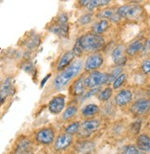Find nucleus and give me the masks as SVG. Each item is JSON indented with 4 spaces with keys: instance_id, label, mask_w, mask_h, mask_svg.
I'll return each instance as SVG.
<instances>
[{
    "instance_id": "f257e3e1",
    "label": "nucleus",
    "mask_w": 150,
    "mask_h": 154,
    "mask_svg": "<svg viewBox=\"0 0 150 154\" xmlns=\"http://www.w3.org/2000/svg\"><path fill=\"white\" fill-rule=\"evenodd\" d=\"M105 46V39L102 35H98L89 32L80 36L73 47V53L75 56H82L85 52L87 53H94L95 51L100 50Z\"/></svg>"
},
{
    "instance_id": "f03ea898",
    "label": "nucleus",
    "mask_w": 150,
    "mask_h": 154,
    "mask_svg": "<svg viewBox=\"0 0 150 154\" xmlns=\"http://www.w3.org/2000/svg\"><path fill=\"white\" fill-rule=\"evenodd\" d=\"M82 68V61L76 60L72 62L71 65L69 66L67 69L58 72L55 77L54 81H53V85H54L55 89L62 90L65 88L75 77H77L81 73Z\"/></svg>"
},
{
    "instance_id": "7ed1b4c3",
    "label": "nucleus",
    "mask_w": 150,
    "mask_h": 154,
    "mask_svg": "<svg viewBox=\"0 0 150 154\" xmlns=\"http://www.w3.org/2000/svg\"><path fill=\"white\" fill-rule=\"evenodd\" d=\"M105 84H109V73L106 72L94 71L84 78V85L86 88H98Z\"/></svg>"
},
{
    "instance_id": "20e7f679",
    "label": "nucleus",
    "mask_w": 150,
    "mask_h": 154,
    "mask_svg": "<svg viewBox=\"0 0 150 154\" xmlns=\"http://www.w3.org/2000/svg\"><path fill=\"white\" fill-rule=\"evenodd\" d=\"M143 8L140 5L136 3L126 4L117 9V13L121 18L126 19H136L142 14Z\"/></svg>"
},
{
    "instance_id": "39448f33",
    "label": "nucleus",
    "mask_w": 150,
    "mask_h": 154,
    "mask_svg": "<svg viewBox=\"0 0 150 154\" xmlns=\"http://www.w3.org/2000/svg\"><path fill=\"white\" fill-rule=\"evenodd\" d=\"M52 32L62 36V37H67L69 34V25H68V17L66 14L59 15L57 19V23L53 24L50 29Z\"/></svg>"
},
{
    "instance_id": "423d86ee",
    "label": "nucleus",
    "mask_w": 150,
    "mask_h": 154,
    "mask_svg": "<svg viewBox=\"0 0 150 154\" xmlns=\"http://www.w3.org/2000/svg\"><path fill=\"white\" fill-rule=\"evenodd\" d=\"M65 106H66V97L62 94H59L53 97L48 102V111L52 114L58 115L62 112Z\"/></svg>"
},
{
    "instance_id": "0eeeda50",
    "label": "nucleus",
    "mask_w": 150,
    "mask_h": 154,
    "mask_svg": "<svg viewBox=\"0 0 150 154\" xmlns=\"http://www.w3.org/2000/svg\"><path fill=\"white\" fill-rule=\"evenodd\" d=\"M104 63V58L100 53L90 54L84 62V70L86 72H94Z\"/></svg>"
},
{
    "instance_id": "6e6552de",
    "label": "nucleus",
    "mask_w": 150,
    "mask_h": 154,
    "mask_svg": "<svg viewBox=\"0 0 150 154\" xmlns=\"http://www.w3.org/2000/svg\"><path fill=\"white\" fill-rule=\"evenodd\" d=\"M131 112L137 115L142 116L150 112V98H139L131 106Z\"/></svg>"
},
{
    "instance_id": "1a4fd4ad",
    "label": "nucleus",
    "mask_w": 150,
    "mask_h": 154,
    "mask_svg": "<svg viewBox=\"0 0 150 154\" xmlns=\"http://www.w3.org/2000/svg\"><path fill=\"white\" fill-rule=\"evenodd\" d=\"M35 139L42 145H50L55 140V132L50 127L43 128L36 133Z\"/></svg>"
},
{
    "instance_id": "9d476101",
    "label": "nucleus",
    "mask_w": 150,
    "mask_h": 154,
    "mask_svg": "<svg viewBox=\"0 0 150 154\" xmlns=\"http://www.w3.org/2000/svg\"><path fill=\"white\" fill-rule=\"evenodd\" d=\"M125 52H126V49H125L124 46L118 45L113 49V51L111 53V59H112L113 62L117 66H119V67H122L127 61V58L124 54Z\"/></svg>"
},
{
    "instance_id": "9b49d317",
    "label": "nucleus",
    "mask_w": 150,
    "mask_h": 154,
    "mask_svg": "<svg viewBox=\"0 0 150 154\" xmlns=\"http://www.w3.org/2000/svg\"><path fill=\"white\" fill-rule=\"evenodd\" d=\"M72 142L73 137L71 135H69L67 133L60 134L54 143V148L57 151H61L69 148L72 144Z\"/></svg>"
},
{
    "instance_id": "f8f14e48",
    "label": "nucleus",
    "mask_w": 150,
    "mask_h": 154,
    "mask_svg": "<svg viewBox=\"0 0 150 154\" xmlns=\"http://www.w3.org/2000/svg\"><path fill=\"white\" fill-rule=\"evenodd\" d=\"M75 57H76V56H75V54L73 53L72 50L66 51L62 55L61 58L58 60V66H57V71H58L60 72L64 71L65 69H67L69 66L71 65V62H72V60H74Z\"/></svg>"
},
{
    "instance_id": "ddd939ff",
    "label": "nucleus",
    "mask_w": 150,
    "mask_h": 154,
    "mask_svg": "<svg viewBox=\"0 0 150 154\" xmlns=\"http://www.w3.org/2000/svg\"><path fill=\"white\" fill-rule=\"evenodd\" d=\"M133 100V92L129 89H122L118 93L115 97V103L120 106H126Z\"/></svg>"
},
{
    "instance_id": "4468645a",
    "label": "nucleus",
    "mask_w": 150,
    "mask_h": 154,
    "mask_svg": "<svg viewBox=\"0 0 150 154\" xmlns=\"http://www.w3.org/2000/svg\"><path fill=\"white\" fill-rule=\"evenodd\" d=\"M110 26V20H105V19H101L98 21L94 23L92 26V32L95 35H101L102 34L108 30Z\"/></svg>"
},
{
    "instance_id": "2eb2a0df",
    "label": "nucleus",
    "mask_w": 150,
    "mask_h": 154,
    "mask_svg": "<svg viewBox=\"0 0 150 154\" xmlns=\"http://www.w3.org/2000/svg\"><path fill=\"white\" fill-rule=\"evenodd\" d=\"M110 3V0H81L79 4L82 7H85L88 10H93L96 8L104 7Z\"/></svg>"
},
{
    "instance_id": "dca6fc26",
    "label": "nucleus",
    "mask_w": 150,
    "mask_h": 154,
    "mask_svg": "<svg viewBox=\"0 0 150 154\" xmlns=\"http://www.w3.org/2000/svg\"><path fill=\"white\" fill-rule=\"evenodd\" d=\"M12 92V79L11 77H8L4 80L1 85V91H0V97H1V104L4 103L6 98L8 95Z\"/></svg>"
},
{
    "instance_id": "f3484780",
    "label": "nucleus",
    "mask_w": 150,
    "mask_h": 154,
    "mask_svg": "<svg viewBox=\"0 0 150 154\" xmlns=\"http://www.w3.org/2000/svg\"><path fill=\"white\" fill-rule=\"evenodd\" d=\"M136 147L143 152L150 153V137L142 134L136 139Z\"/></svg>"
},
{
    "instance_id": "a211bd4d",
    "label": "nucleus",
    "mask_w": 150,
    "mask_h": 154,
    "mask_svg": "<svg viewBox=\"0 0 150 154\" xmlns=\"http://www.w3.org/2000/svg\"><path fill=\"white\" fill-rule=\"evenodd\" d=\"M85 85H84V78L82 76L73 83L70 87V93L73 96H82L85 93Z\"/></svg>"
},
{
    "instance_id": "6ab92c4d",
    "label": "nucleus",
    "mask_w": 150,
    "mask_h": 154,
    "mask_svg": "<svg viewBox=\"0 0 150 154\" xmlns=\"http://www.w3.org/2000/svg\"><path fill=\"white\" fill-rule=\"evenodd\" d=\"M101 125L100 121L98 119H91V120H85L82 123L81 127L83 131H86L88 133H92L98 130Z\"/></svg>"
},
{
    "instance_id": "aec40b11",
    "label": "nucleus",
    "mask_w": 150,
    "mask_h": 154,
    "mask_svg": "<svg viewBox=\"0 0 150 154\" xmlns=\"http://www.w3.org/2000/svg\"><path fill=\"white\" fill-rule=\"evenodd\" d=\"M144 48V43L142 40H135L132 42L129 46L126 48V53L129 56H134L138 52H140Z\"/></svg>"
},
{
    "instance_id": "412c9836",
    "label": "nucleus",
    "mask_w": 150,
    "mask_h": 154,
    "mask_svg": "<svg viewBox=\"0 0 150 154\" xmlns=\"http://www.w3.org/2000/svg\"><path fill=\"white\" fill-rule=\"evenodd\" d=\"M31 146V141L29 138L23 137L21 138L15 148L14 154H26L28 153V149H30Z\"/></svg>"
},
{
    "instance_id": "4be33fe9",
    "label": "nucleus",
    "mask_w": 150,
    "mask_h": 154,
    "mask_svg": "<svg viewBox=\"0 0 150 154\" xmlns=\"http://www.w3.org/2000/svg\"><path fill=\"white\" fill-rule=\"evenodd\" d=\"M98 17L101 19H105V20H112V21H118L121 17L118 15L117 10H114L112 8H106L104 9L98 14Z\"/></svg>"
},
{
    "instance_id": "5701e85b",
    "label": "nucleus",
    "mask_w": 150,
    "mask_h": 154,
    "mask_svg": "<svg viewBox=\"0 0 150 154\" xmlns=\"http://www.w3.org/2000/svg\"><path fill=\"white\" fill-rule=\"evenodd\" d=\"M99 112V107L96 104H87L82 109V114L84 117H92Z\"/></svg>"
},
{
    "instance_id": "b1692460",
    "label": "nucleus",
    "mask_w": 150,
    "mask_h": 154,
    "mask_svg": "<svg viewBox=\"0 0 150 154\" xmlns=\"http://www.w3.org/2000/svg\"><path fill=\"white\" fill-rule=\"evenodd\" d=\"M94 149V143L92 141H82L80 144H78V151L87 154L91 151H93Z\"/></svg>"
},
{
    "instance_id": "393cba45",
    "label": "nucleus",
    "mask_w": 150,
    "mask_h": 154,
    "mask_svg": "<svg viewBox=\"0 0 150 154\" xmlns=\"http://www.w3.org/2000/svg\"><path fill=\"white\" fill-rule=\"evenodd\" d=\"M78 112V108L77 106H75V105H70L69 106L65 111H64L63 112V115H62V118L63 120H70L71 118H73L75 115H76V113Z\"/></svg>"
},
{
    "instance_id": "a878e982",
    "label": "nucleus",
    "mask_w": 150,
    "mask_h": 154,
    "mask_svg": "<svg viewBox=\"0 0 150 154\" xmlns=\"http://www.w3.org/2000/svg\"><path fill=\"white\" fill-rule=\"evenodd\" d=\"M112 95H113V89L111 87H106V88L103 89L98 93V97L100 101H108L110 100Z\"/></svg>"
},
{
    "instance_id": "bb28decb",
    "label": "nucleus",
    "mask_w": 150,
    "mask_h": 154,
    "mask_svg": "<svg viewBox=\"0 0 150 154\" xmlns=\"http://www.w3.org/2000/svg\"><path fill=\"white\" fill-rule=\"evenodd\" d=\"M122 154H145L134 145H128L122 149Z\"/></svg>"
},
{
    "instance_id": "cd10ccee",
    "label": "nucleus",
    "mask_w": 150,
    "mask_h": 154,
    "mask_svg": "<svg viewBox=\"0 0 150 154\" xmlns=\"http://www.w3.org/2000/svg\"><path fill=\"white\" fill-rule=\"evenodd\" d=\"M122 67H119L117 66L116 68H114L110 73H109V83H112L119 77L122 73Z\"/></svg>"
},
{
    "instance_id": "c85d7f7f",
    "label": "nucleus",
    "mask_w": 150,
    "mask_h": 154,
    "mask_svg": "<svg viewBox=\"0 0 150 154\" xmlns=\"http://www.w3.org/2000/svg\"><path fill=\"white\" fill-rule=\"evenodd\" d=\"M126 79H127V74L126 73H124V72H122L118 78L113 82V84H112V86H113V88L114 89H118V88H120V87L125 83V81H126Z\"/></svg>"
},
{
    "instance_id": "c756f323",
    "label": "nucleus",
    "mask_w": 150,
    "mask_h": 154,
    "mask_svg": "<svg viewBox=\"0 0 150 154\" xmlns=\"http://www.w3.org/2000/svg\"><path fill=\"white\" fill-rule=\"evenodd\" d=\"M80 127H81V124L78 123V122H74L72 123L71 125H70L67 128H66V133L69 134V135H71L73 136L74 134H76L77 132L80 130Z\"/></svg>"
},
{
    "instance_id": "7c9ffc66",
    "label": "nucleus",
    "mask_w": 150,
    "mask_h": 154,
    "mask_svg": "<svg viewBox=\"0 0 150 154\" xmlns=\"http://www.w3.org/2000/svg\"><path fill=\"white\" fill-rule=\"evenodd\" d=\"M99 90H100L99 87H98V88H92V89L87 90L86 93H84V95L82 96V100L83 101V100H88V98H90V97L95 96L96 94H98V93L100 92Z\"/></svg>"
},
{
    "instance_id": "2f4dec72",
    "label": "nucleus",
    "mask_w": 150,
    "mask_h": 154,
    "mask_svg": "<svg viewBox=\"0 0 150 154\" xmlns=\"http://www.w3.org/2000/svg\"><path fill=\"white\" fill-rule=\"evenodd\" d=\"M91 20H92V14H85V15H82L79 19V23L82 25H85V24L90 23Z\"/></svg>"
},
{
    "instance_id": "473e14b6",
    "label": "nucleus",
    "mask_w": 150,
    "mask_h": 154,
    "mask_svg": "<svg viewBox=\"0 0 150 154\" xmlns=\"http://www.w3.org/2000/svg\"><path fill=\"white\" fill-rule=\"evenodd\" d=\"M141 69H142L144 73L150 74V60H146L142 63Z\"/></svg>"
},
{
    "instance_id": "72a5a7b5",
    "label": "nucleus",
    "mask_w": 150,
    "mask_h": 154,
    "mask_svg": "<svg viewBox=\"0 0 150 154\" xmlns=\"http://www.w3.org/2000/svg\"><path fill=\"white\" fill-rule=\"evenodd\" d=\"M150 50V38L146 41V43L144 45V48H143V52L145 54H146L147 52H149Z\"/></svg>"
},
{
    "instance_id": "f704fd0d",
    "label": "nucleus",
    "mask_w": 150,
    "mask_h": 154,
    "mask_svg": "<svg viewBox=\"0 0 150 154\" xmlns=\"http://www.w3.org/2000/svg\"><path fill=\"white\" fill-rule=\"evenodd\" d=\"M50 76H51V73H49V74H47L46 77H45V78L44 79H43V81L41 82V87H43V86H44L45 85V84H46V82L50 78Z\"/></svg>"
},
{
    "instance_id": "c9c22d12",
    "label": "nucleus",
    "mask_w": 150,
    "mask_h": 154,
    "mask_svg": "<svg viewBox=\"0 0 150 154\" xmlns=\"http://www.w3.org/2000/svg\"><path fill=\"white\" fill-rule=\"evenodd\" d=\"M26 154H34V153H32V152H28V153H26Z\"/></svg>"
},
{
    "instance_id": "e433bc0d",
    "label": "nucleus",
    "mask_w": 150,
    "mask_h": 154,
    "mask_svg": "<svg viewBox=\"0 0 150 154\" xmlns=\"http://www.w3.org/2000/svg\"><path fill=\"white\" fill-rule=\"evenodd\" d=\"M149 95H150V90H149Z\"/></svg>"
}]
</instances>
